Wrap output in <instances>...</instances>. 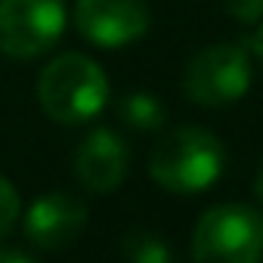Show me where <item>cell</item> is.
Here are the masks:
<instances>
[{"instance_id": "8992f818", "label": "cell", "mask_w": 263, "mask_h": 263, "mask_svg": "<svg viewBox=\"0 0 263 263\" xmlns=\"http://www.w3.org/2000/svg\"><path fill=\"white\" fill-rule=\"evenodd\" d=\"M74 25L90 44L118 50L149 31V7L146 0H78Z\"/></svg>"}, {"instance_id": "ba28073f", "label": "cell", "mask_w": 263, "mask_h": 263, "mask_svg": "<svg viewBox=\"0 0 263 263\" xmlns=\"http://www.w3.org/2000/svg\"><path fill=\"white\" fill-rule=\"evenodd\" d=\"M130 152L115 130H93L74 152V174L87 192H115L127 177Z\"/></svg>"}, {"instance_id": "4fadbf2b", "label": "cell", "mask_w": 263, "mask_h": 263, "mask_svg": "<svg viewBox=\"0 0 263 263\" xmlns=\"http://www.w3.org/2000/svg\"><path fill=\"white\" fill-rule=\"evenodd\" d=\"M7 260H16V263H34V257L28 251H16V248H4L0 251V263H7Z\"/></svg>"}, {"instance_id": "8fae6325", "label": "cell", "mask_w": 263, "mask_h": 263, "mask_svg": "<svg viewBox=\"0 0 263 263\" xmlns=\"http://www.w3.org/2000/svg\"><path fill=\"white\" fill-rule=\"evenodd\" d=\"M19 211H22V201H19L16 186L7 177H0V238L10 235V229L19 220Z\"/></svg>"}, {"instance_id": "30bf717a", "label": "cell", "mask_w": 263, "mask_h": 263, "mask_svg": "<svg viewBox=\"0 0 263 263\" xmlns=\"http://www.w3.org/2000/svg\"><path fill=\"white\" fill-rule=\"evenodd\" d=\"M121 254L134 263H167L171 260V248L164 245V238L158 232H149V229L127 232L121 241Z\"/></svg>"}, {"instance_id": "6da1fadb", "label": "cell", "mask_w": 263, "mask_h": 263, "mask_svg": "<svg viewBox=\"0 0 263 263\" xmlns=\"http://www.w3.org/2000/svg\"><path fill=\"white\" fill-rule=\"evenodd\" d=\"M226 167V149L217 134L204 127H177L161 137L149 155V177L177 195L204 192L220 180Z\"/></svg>"}, {"instance_id": "9a60e30c", "label": "cell", "mask_w": 263, "mask_h": 263, "mask_svg": "<svg viewBox=\"0 0 263 263\" xmlns=\"http://www.w3.org/2000/svg\"><path fill=\"white\" fill-rule=\"evenodd\" d=\"M254 195L263 201V164H260V171H257V177H254Z\"/></svg>"}, {"instance_id": "9c48e42d", "label": "cell", "mask_w": 263, "mask_h": 263, "mask_svg": "<svg viewBox=\"0 0 263 263\" xmlns=\"http://www.w3.org/2000/svg\"><path fill=\"white\" fill-rule=\"evenodd\" d=\"M118 118L134 130H158L167 118V108L158 96L137 90V93H127L118 102Z\"/></svg>"}, {"instance_id": "52a82bcc", "label": "cell", "mask_w": 263, "mask_h": 263, "mask_svg": "<svg viewBox=\"0 0 263 263\" xmlns=\"http://www.w3.org/2000/svg\"><path fill=\"white\" fill-rule=\"evenodd\" d=\"M87 226V204L71 192H47L25 214V238L41 251H62L81 238Z\"/></svg>"}, {"instance_id": "3957f363", "label": "cell", "mask_w": 263, "mask_h": 263, "mask_svg": "<svg viewBox=\"0 0 263 263\" xmlns=\"http://www.w3.org/2000/svg\"><path fill=\"white\" fill-rule=\"evenodd\" d=\"M192 257L201 263H257L263 257V214L248 204L208 208L192 229Z\"/></svg>"}, {"instance_id": "7a4b0ae2", "label": "cell", "mask_w": 263, "mask_h": 263, "mask_svg": "<svg viewBox=\"0 0 263 263\" xmlns=\"http://www.w3.org/2000/svg\"><path fill=\"white\" fill-rule=\"evenodd\" d=\"M37 99L53 121L84 124L102 111L108 99V78L90 56L62 53L41 71Z\"/></svg>"}, {"instance_id": "5b68a950", "label": "cell", "mask_w": 263, "mask_h": 263, "mask_svg": "<svg viewBox=\"0 0 263 263\" xmlns=\"http://www.w3.org/2000/svg\"><path fill=\"white\" fill-rule=\"evenodd\" d=\"M65 0H0V53L34 59L62 37Z\"/></svg>"}, {"instance_id": "5bb4252c", "label": "cell", "mask_w": 263, "mask_h": 263, "mask_svg": "<svg viewBox=\"0 0 263 263\" xmlns=\"http://www.w3.org/2000/svg\"><path fill=\"white\" fill-rule=\"evenodd\" d=\"M251 50H254V56H257V62H260V68H263V25L257 28V34H254V44H251Z\"/></svg>"}, {"instance_id": "277c9868", "label": "cell", "mask_w": 263, "mask_h": 263, "mask_svg": "<svg viewBox=\"0 0 263 263\" xmlns=\"http://www.w3.org/2000/svg\"><path fill=\"white\" fill-rule=\"evenodd\" d=\"M251 87V50L248 44H214L192 56L183 74V90L195 105L220 108L241 99Z\"/></svg>"}, {"instance_id": "7c38bea8", "label": "cell", "mask_w": 263, "mask_h": 263, "mask_svg": "<svg viewBox=\"0 0 263 263\" xmlns=\"http://www.w3.org/2000/svg\"><path fill=\"white\" fill-rule=\"evenodd\" d=\"M223 7L235 22H245V25L263 19V0H223Z\"/></svg>"}]
</instances>
